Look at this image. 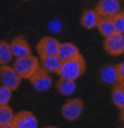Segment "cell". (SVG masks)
Instances as JSON below:
<instances>
[{
    "mask_svg": "<svg viewBox=\"0 0 124 128\" xmlns=\"http://www.w3.org/2000/svg\"><path fill=\"white\" fill-rule=\"evenodd\" d=\"M86 70V64L80 55L73 59H68L61 62L59 69L56 70V73L59 75V78L62 79H68V80H76L85 73Z\"/></svg>",
    "mask_w": 124,
    "mask_h": 128,
    "instance_id": "obj_1",
    "label": "cell"
},
{
    "mask_svg": "<svg viewBox=\"0 0 124 128\" xmlns=\"http://www.w3.org/2000/svg\"><path fill=\"white\" fill-rule=\"evenodd\" d=\"M13 68L21 79H30V76L40 68V62L35 56L27 55L23 58H17L13 64Z\"/></svg>",
    "mask_w": 124,
    "mask_h": 128,
    "instance_id": "obj_2",
    "label": "cell"
},
{
    "mask_svg": "<svg viewBox=\"0 0 124 128\" xmlns=\"http://www.w3.org/2000/svg\"><path fill=\"white\" fill-rule=\"evenodd\" d=\"M20 82H21V78L14 70L13 66H9V65H2L0 66V84L2 86L7 87L13 92L16 89H19Z\"/></svg>",
    "mask_w": 124,
    "mask_h": 128,
    "instance_id": "obj_3",
    "label": "cell"
},
{
    "mask_svg": "<svg viewBox=\"0 0 124 128\" xmlns=\"http://www.w3.org/2000/svg\"><path fill=\"white\" fill-rule=\"evenodd\" d=\"M83 108H85V104L80 98H71L62 106L61 114L65 120L75 121L78 118H80V116L83 114Z\"/></svg>",
    "mask_w": 124,
    "mask_h": 128,
    "instance_id": "obj_4",
    "label": "cell"
},
{
    "mask_svg": "<svg viewBox=\"0 0 124 128\" xmlns=\"http://www.w3.org/2000/svg\"><path fill=\"white\" fill-rule=\"evenodd\" d=\"M96 13L100 17L113 18L114 16L123 13L120 0H99L96 6Z\"/></svg>",
    "mask_w": 124,
    "mask_h": 128,
    "instance_id": "obj_5",
    "label": "cell"
},
{
    "mask_svg": "<svg viewBox=\"0 0 124 128\" xmlns=\"http://www.w3.org/2000/svg\"><path fill=\"white\" fill-rule=\"evenodd\" d=\"M30 82H31V86L34 87V90L37 92H47L52 86V78L49 76V73H47L41 68H38L30 76Z\"/></svg>",
    "mask_w": 124,
    "mask_h": 128,
    "instance_id": "obj_6",
    "label": "cell"
},
{
    "mask_svg": "<svg viewBox=\"0 0 124 128\" xmlns=\"http://www.w3.org/2000/svg\"><path fill=\"white\" fill-rule=\"evenodd\" d=\"M104 51L113 56L123 55L124 52V34L114 32L104 40Z\"/></svg>",
    "mask_w": 124,
    "mask_h": 128,
    "instance_id": "obj_7",
    "label": "cell"
},
{
    "mask_svg": "<svg viewBox=\"0 0 124 128\" xmlns=\"http://www.w3.org/2000/svg\"><path fill=\"white\" fill-rule=\"evenodd\" d=\"M58 49L59 42L54 37H44L37 44V52L40 54V56H54L58 54Z\"/></svg>",
    "mask_w": 124,
    "mask_h": 128,
    "instance_id": "obj_8",
    "label": "cell"
},
{
    "mask_svg": "<svg viewBox=\"0 0 124 128\" xmlns=\"http://www.w3.org/2000/svg\"><path fill=\"white\" fill-rule=\"evenodd\" d=\"M14 128H38V120L31 111H20L13 118Z\"/></svg>",
    "mask_w": 124,
    "mask_h": 128,
    "instance_id": "obj_9",
    "label": "cell"
},
{
    "mask_svg": "<svg viewBox=\"0 0 124 128\" xmlns=\"http://www.w3.org/2000/svg\"><path fill=\"white\" fill-rule=\"evenodd\" d=\"M10 51L13 58H23L27 55H31V49L28 42L24 40L23 37H16L13 38V41L10 42Z\"/></svg>",
    "mask_w": 124,
    "mask_h": 128,
    "instance_id": "obj_10",
    "label": "cell"
},
{
    "mask_svg": "<svg viewBox=\"0 0 124 128\" xmlns=\"http://www.w3.org/2000/svg\"><path fill=\"white\" fill-rule=\"evenodd\" d=\"M99 78L103 84H116L118 83V75H117V68L116 65H104L99 70Z\"/></svg>",
    "mask_w": 124,
    "mask_h": 128,
    "instance_id": "obj_11",
    "label": "cell"
},
{
    "mask_svg": "<svg viewBox=\"0 0 124 128\" xmlns=\"http://www.w3.org/2000/svg\"><path fill=\"white\" fill-rule=\"evenodd\" d=\"M79 49L76 45L71 44V42H64V44H59V49H58V54L56 56L59 58L62 62L68 59H73V58L79 56Z\"/></svg>",
    "mask_w": 124,
    "mask_h": 128,
    "instance_id": "obj_12",
    "label": "cell"
},
{
    "mask_svg": "<svg viewBox=\"0 0 124 128\" xmlns=\"http://www.w3.org/2000/svg\"><path fill=\"white\" fill-rule=\"evenodd\" d=\"M100 16L96 13V10H86L80 17V26L86 30H93L97 26V21Z\"/></svg>",
    "mask_w": 124,
    "mask_h": 128,
    "instance_id": "obj_13",
    "label": "cell"
},
{
    "mask_svg": "<svg viewBox=\"0 0 124 128\" xmlns=\"http://www.w3.org/2000/svg\"><path fill=\"white\" fill-rule=\"evenodd\" d=\"M61 62L62 60L56 55H54V56H41V65H42L41 69H44L47 73H54V72L56 73V70L61 66Z\"/></svg>",
    "mask_w": 124,
    "mask_h": 128,
    "instance_id": "obj_14",
    "label": "cell"
},
{
    "mask_svg": "<svg viewBox=\"0 0 124 128\" xmlns=\"http://www.w3.org/2000/svg\"><path fill=\"white\" fill-rule=\"evenodd\" d=\"M96 28H97L99 32H100L104 38L110 37L111 34L116 32V31H114V26H113V20L111 18H107V17H100L99 21H97Z\"/></svg>",
    "mask_w": 124,
    "mask_h": 128,
    "instance_id": "obj_15",
    "label": "cell"
},
{
    "mask_svg": "<svg viewBox=\"0 0 124 128\" xmlns=\"http://www.w3.org/2000/svg\"><path fill=\"white\" fill-rule=\"evenodd\" d=\"M111 102L114 103L116 107H118V108L123 111V108H124V87H123V84H120V83L113 84Z\"/></svg>",
    "mask_w": 124,
    "mask_h": 128,
    "instance_id": "obj_16",
    "label": "cell"
},
{
    "mask_svg": "<svg viewBox=\"0 0 124 128\" xmlns=\"http://www.w3.org/2000/svg\"><path fill=\"white\" fill-rule=\"evenodd\" d=\"M56 89L62 96H71L76 92V83L75 80H68V79H62L59 78L58 83H56Z\"/></svg>",
    "mask_w": 124,
    "mask_h": 128,
    "instance_id": "obj_17",
    "label": "cell"
},
{
    "mask_svg": "<svg viewBox=\"0 0 124 128\" xmlns=\"http://www.w3.org/2000/svg\"><path fill=\"white\" fill-rule=\"evenodd\" d=\"M13 118H14V113H13L11 107H9L7 104L0 106V127L11 124Z\"/></svg>",
    "mask_w": 124,
    "mask_h": 128,
    "instance_id": "obj_18",
    "label": "cell"
},
{
    "mask_svg": "<svg viewBox=\"0 0 124 128\" xmlns=\"http://www.w3.org/2000/svg\"><path fill=\"white\" fill-rule=\"evenodd\" d=\"M13 59L10 51V44L6 41H0V66L2 65H7Z\"/></svg>",
    "mask_w": 124,
    "mask_h": 128,
    "instance_id": "obj_19",
    "label": "cell"
},
{
    "mask_svg": "<svg viewBox=\"0 0 124 128\" xmlns=\"http://www.w3.org/2000/svg\"><path fill=\"white\" fill-rule=\"evenodd\" d=\"M111 20H113V26H114V31L124 34V16H123V13L114 16Z\"/></svg>",
    "mask_w": 124,
    "mask_h": 128,
    "instance_id": "obj_20",
    "label": "cell"
},
{
    "mask_svg": "<svg viewBox=\"0 0 124 128\" xmlns=\"http://www.w3.org/2000/svg\"><path fill=\"white\" fill-rule=\"evenodd\" d=\"M11 98V90L4 86H0V106L9 104Z\"/></svg>",
    "mask_w": 124,
    "mask_h": 128,
    "instance_id": "obj_21",
    "label": "cell"
},
{
    "mask_svg": "<svg viewBox=\"0 0 124 128\" xmlns=\"http://www.w3.org/2000/svg\"><path fill=\"white\" fill-rule=\"evenodd\" d=\"M48 28H49V31H52V32H59L61 28H62V23H61L59 20H52V21H49Z\"/></svg>",
    "mask_w": 124,
    "mask_h": 128,
    "instance_id": "obj_22",
    "label": "cell"
},
{
    "mask_svg": "<svg viewBox=\"0 0 124 128\" xmlns=\"http://www.w3.org/2000/svg\"><path fill=\"white\" fill-rule=\"evenodd\" d=\"M116 68H117V75H118V83L124 84V64L116 65Z\"/></svg>",
    "mask_w": 124,
    "mask_h": 128,
    "instance_id": "obj_23",
    "label": "cell"
},
{
    "mask_svg": "<svg viewBox=\"0 0 124 128\" xmlns=\"http://www.w3.org/2000/svg\"><path fill=\"white\" fill-rule=\"evenodd\" d=\"M0 128H14V125H13V122H11V124H7V125H3V127H0Z\"/></svg>",
    "mask_w": 124,
    "mask_h": 128,
    "instance_id": "obj_24",
    "label": "cell"
},
{
    "mask_svg": "<svg viewBox=\"0 0 124 128\" xmlns=\"http://www.w3.org/2000/svg\"><path fill=\"white\" fill-rule=\"evenodd\" d=\"M42 128H58V127H51V125H48V127H42Z\"/></svg>",
    "mask_w": 124,
    "mask_h": 128,
    "instance_id": "obj_25",
    "label": "cell"
}]
</instances>
